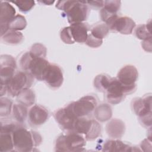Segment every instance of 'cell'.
I'll return each instance as SVG.
<instances>
[{
  "instance_id": "obj_1",
  "label": "cell",
  "mask_w": 152,
  "mask_h": 152,
  "mask_svg": "<svg viewBox=\"0 0 152 152\" xmlns=\"http://www.w3.org/2000/svg\"><path fill=\"white\" fill-rule=\"evenodd\" d=\"M12 135L14 148L18 151H30L34 146L39 145L42 141V137L38 132L29 131L21 126H18Z\"/></svg>"
},
{
  "instance_id": "obj_2",
  "label": "cell",
  "mask_w": 152,
  "mask_h": 152,
  "mask_svg": "<svg viewBox=\"0 0 152 152\" xmlns=\"http://www.w3.org/2000/svg\"><path fill=\"white\" fill-rule=\"evenodd\" d=\"M56 7L65 12L68 21L71 24L83 23L88 15L86 1H61L57 2Z\"/></svg>"
},
{
  "instance_id": "obj_3",
  "label": "cell",
  "mask_w": 152,
  "mask_h": 152,
  "mask_svg": "<svg viewBox=\"0 0 152 152\" xmlns=\"http://www.w3.org/2000/svg\"><path fill=\"white\" fill-rule=\"evenodd\" d=\"M86 145V140L81 134L75 132H68L66 135L59 136L55 142V151H79Z\"/></svg>"
},
{
  "instance_id": "obj_4",
  "label": "cell",
  "mask_w": 152,
  "mask_h": 152,
  "mask_svg": "<svg viewBox=\"0 0 152 152\" xmlns=\"http://www.w3.org/2000/svg\"><path fill=\"white\" fill-rule=\"evenodd\" d=\"M136 89V85L124 86L117 78H111L110 81L105 92L107 101L113 104L119 103L124 99L126 94L133 93Z\"/></svg>"
},
{
  "instance_id": "obj_5",
  "label": "cell",
  "mask_w": 152,
  "mask_h": 152,
  "mask_svg": "<svg viewBox=\"0 0 152 152\" xmlns=\"http://www.w3.org/2000/svg\"><path fill=\"white\" fill-rule=\"evenodd\" d=\"M132 107L135 113L145 126L151 125V97L146 95L142 98H135L132 102Z\"/></svg>"
},
{
  "instance_id": "obj_6",
  "label": "cell",
  "mask_w": 152,
  "mask_h": 152,
  "mask_svg": "<svg viewBox=\"0 0 152 152\" xmlns=\"http://www.w3.org/2000/svg\"><path fill=\"white\" fill-rule=\"evenodd\" d=\"M33 77L27 72L16 73L7 84L8 93L12 97L17 96L24 88L29 87L33 83Z\"/></svg>"
},
{
  "instance_id": "obj_7",
  "label": "cell",
  "mask_w": 152,
  "mask_h": 152,
  "mask_svg": "<svg viewBox=\"0 0 152 152\" xmlns=\"http://www.w3.org/2000/svg\"><path fill=\"white\" fill-rule=\"evenodd\" d=\"M68 106L77 118H83L90 114L96 108L97 100L93 96L87 95L69 103Z\"/></svg>"
},
{
  "instance_id": "obj_8",
  "label": "cell",
  "mask_w": 152,
  "mask_h": 152,
  "mask_svg": "<svg viewBox=\"0 0 152 152\" xmlns=\"http://www.w3.org/2000/svg\"><path fill=\"white\" fill-rule=\"evenodd\" d=\"M105 24L109 30L116 31L124 34H131L135 27V23L131 18L119 17L117 14L109 18Z\"/></svg>"
},
{
  "instance_id": "obj_9",
  "label": "cell",
  "mask_w": 152,
  "mask_h": 152,
  "mask_svg": "<svg viewBox=\"0 0 152 152\" xmlns=\"http://www.w3.org/2000/svg\"><path fill=\"white\" fill-rule=\"evenodd\" d=\"M50 64L43 58L33 57L31 55V58L27 66L26 72L30 73L33 78L38 80L44 81Z\"/></svg>"
},
{
  "instance_id": "obj_10",
  "label": "cell",
  "mask_w": 152,
  "mask_h": 152,
  "mask_svg": "<svg viewBox=\"0 0 152 152\" xmlns=\"http://www.w3.org/2000/svg\"><path fill=\"white\" fill-rule=\"evenodd\" d=\"M54 117L60 127L64 131L68 132L74 131V126L77 118L69 106L61 108L54 113Z\"/></svg>"
},
{
  "instance_id": "obj_11",
  "label": "cell",
  "mask_w": 152,
  "mask_h": 152,
  "mask_svg": "<svg viewBox=\"0 0 152 152\" xmlns=\"http://www.w3.org/2000/svg\"><path fill=\"white\" fill-rule=\"evenodd\" d=\"M0 63L1 84L7 86L9 80L14 75L16 68L15 61L12 56L4 55L1 56Z\"/></svg>"
},
{
  "instance_id": "obj_12",
  "label": "cell",
  "mask_w": 152,
  "mask_h": 152,
  "mask_svg": "<svg viewBox=\"0 0 152 152\" xmlns=\"http://www.w3.org/2000/svg\"><path fill=\"white\" fill-rule=\"evenodd\" d=\"M64 80L61 68L57 65L50 64L44 81L52 88H58L62 85Z\"/></svg>"
},
{
  "instance_id": "obj_13",
  "label": "cell",
  "mask_w": 152,
  "mask_h": 152,
  "mask_svg": "<svg viewBox=\"0 0 152 152\" xmlns=\"http://www.w3.org/2000/svg\"><path fill=\"white\" fill-rule=\"evenodd\" d=\"M15 10L8 2H1V36L8 30V23L15 17Z\"/></svg>"
},
{
  "instance_id": "obj_14",
  "label": "cell",
  "mask_w": 152,
  "mask_h": 152,
  "mask_svg": "<svg viewBox=\"0 0 152 152\" xmlns=\"http://www.w3.org/2000/svg\"><path fill=\"white\" fill-rule=\"evenodd\" d=\"M138 73L137 68L131 65H127L122 67L117 75V79L124 86L136 85Z\"/></svg>"
},
{
  "instance_id": "obj_15",
  "label": "cell",
  "mask_w": 152,
  "mask_h": 152,
  "mask_svg": "<svg viewBox=\"0 0 152 152\" xmlns=\"http://www.w3.org/2000/svg\"><path fill=\"white\" fill-rule=\"evenodd\" d=\"M49 118V112L43 106L34 105L28 112V121L31 125L39 126L46 122Z\"/></svg>"
},
{
  "instance_id": "obj_16",
  "label": "cell",
  "mask_w": 152,
  "mask_h": 152,
  "mask_svg": "<svg viewBox=\"0 0 152 152\" xmlns=\"http://www.w3.org/2000/svg\"><path fill=\"white\" fill-rule=\"evenodd\" d=\"M69 27L74 42L85 43L88 34V25L84 23H78L71 24Z\"/></svg>"
},
{
  "instance_id": "obj_17",
  "label": "cell",
  "mask_w": 152,
  "mask_h": 152,
  "mask_svg": "<svg viewBox=\"0 0 152 152\" xmlns=\"http://www.w3.org/2000/svg\"><path fill=\"white\" fill-rule=\"evenodd\" d=\"M121 7L120 1H104L100 11L101 19L104 23L114 15L117 14Z\"/></svg>"
},
{
  "instance_id": "obj_18",
  "label": "cell",
  "mask_w": 152,
  "mask_h": 152,
  "mask_svg": "<svg viewBox=\"0 0 152 152\" xmlns=\"http://www.w3.org/2000/svg\"><path fill=\"white\" fill-rule=\"evenodd\" d=\"M124 123L118 119H114L109 122L106 125L107 134L114 138H121L125 132Z\"/></svg>"
},
{
  "instance_id": "obj_19",
  "label": "cell",
  "mask_w": 152,
  "mask_h": 152,
  "mask_svg": "<svg viewBox=\"0 0 152 152\" xmlns=\"http://www.w3.org/2000/svg\"><path fill=\"white\" fill-rule=\"evenodd\" d=\"M134 147L124 143L119 140H108L103 145V151H132Z\"/></svg>"
},
{
  "instance_id": "obj_20",
  "label": "cell",
  "mask_w": 152,
  "mask_h": 152,
  "mask_svg": "<svg viewBox=\"0 0 152 152\" xmlns=\"http://www.w3.org/2000/svg\"><path fill=\"white\" fill-rule=\"evenodd\" d=\"M17 100L19 103L26 106H30L35 101L34 93L29 87L24 88L17 96Z\"/></svg>"
},
{
  "instance_id": "obj_21",
  "label": "cell",
  "mask_w": 152,
  "mask_h": 152,
  "mask_svg": "<svg viewBox=\"0 0 152 152\" xmlns=\"http://www.w3.org/2000/svg\"><path fill=\"white\" fill-rule=\"evenodd\" d=\"M93 119H87L84 117L78 118L75 122L74 132L86 135L91 127Z\"/></svg>"
},
{
  "instance_id": "obj_22",
  "label": "cell",
  "mask_w": 152,
  "mask_h": 152,
  "mask_svg": "<svg viewBox=\"0 0 152 152\" xmlns=\"http://www.w3.org/2000/svg\"><path fill=\"white\" fill-rule=\"evenodd\" d=\"M2 40L8 44L17 45L22 42L23 35L18 31L8 30L3 36H1Z\"/></svg>"
},
{
  "instance_id": "obj_23",
  "label": "cell",
  "mask_w": 152,
  "mask_h": 152,
  "mask_svg": "<svg viewBox=\"0 0 152 152\" xmlns=\"http://www.w3.org/2000/svg\"><path fill=\"white\" fill-rule=\"evenodd\" d=\"M14 147L12 133L1 132L0 136V151H10Z\"/></svg>"
},
{
  "instance_id": "obj_24",
  "label": "cell",
  "mask_w": 152,
  "mask_h": 152,
  "mask_svg": "<svg viewBox=\"0 0 152 152\" xmlns=\"http://www.w3.org/2000/svg\"><path fill=\"white\" fill-rule=\"evenodd\" d=\"M112 109L106 104H102L94 110V114L96 118L102 122L109 119L112 116Z\"/></svg>"
},
{
  "instance_id": "obj_25",
  "label": "cell",
  "mask_w": 152,
  "mask_h": 152,
  "mask_svg": "<svg viewBox=\"0 0 152 152\" xmlns=\"http://www.w3.org/2000/svg\"><path fill=\"white\" fill-rule=\"evenodd\" d=\"M12 115L14 118L21 124H23L27 116V106L21 104H15L12 108Z\"/></svg>"
},
{
  "instance_id": "obj_26",
  "label": "cell",
  "mask_w": 152,
  "mask_h": 152,
  "mask_svg": "<svg viewBox=\"0 0 152 152\" xmlns=\"http://www.w3.org/2000/svg\"><path fill=\"white\" fill-rule=\"evenodd\" d=\"M111 77L105 74H100L97 75L94 81V86L95 88L99 91L105 92L110 81Z\"/></svg>"
},
{
  "instance_id": "obj_27",
  "label": "cell",
  "mask_w": 152,
  "mask_h": 152,
  "mask_svg": "<svg viewBox=\"0 0 152 152\" xmlns=\"http://www.w3.org/2000/svg\"><path fill=\"white\" fill-rule=\"evenodd\" d=\"M27 22L24 17L21 15H15L8 23V30H14L16 31L21 30L25 28Z\"/></svg>"
},
{
  "instance_id": "obj_28",
  "label": "cell",
  "mask_w": 152,
  "mask_h": 152,
  "mask_svg": "<svg viewBox=\"0 0 152 152\" xmlns=\"http://www.w3.org/2000/svg\"><path fill=\"white\" fill-rule=\"evenodd\" d=\"M135 34L138 39L143 40L151 39V22L147 24L138 26L135 30Z\"/></svg>"
},
{
  "instance_id": "obj_29",
  "label": "cell",
  "mask_w": 152,
  "mask_h": 152,
  "mask_svg": "<svg viewBox=\"0 0 152 152\" xmlns=\"http://www.w3.org/2000/svg\"><path fill=\"white\" fill-rule=\"evenodd\" d=\"M109 29L105 23L99 24L94 26L91 29L90 34L97 39H102L106 36L109 33Z\"/></svg>"
},
{
  "instance_id": "obj_30",
  "label": "cell",
  "mask_w": 152,
  "mask_h": 152,
  "mask_svg": "<svg viewBox=\"0 0 152 152\" xmlns=\"http://www.w3.org/2000/svg\"><path fill=\"white\" fill-rule=\"evenodd\" d=\"M29 53L33 57L45 58L46 55V49L44 45L36 43L31 46Z\"/></svg>"
},
{
  "instance_id": "obj_31",
  "label": "cell",
  "mask_w": 152,
  "mask_h": 152,
  "mask_svg": "<svg viewBox=\"0 0 152 152\" xmlns=\"http://www.w3.org/2000/svg\"><path fill=\"white\" fill-rule=\"evenodd\" d=\"M101 128L100 124L95 120L93 119L91 127L88 133L86 135V139L88 141H91L96 139L100 134Z\"/></svg>"
},
{
  "instance_id": "obj_32",
  "label": "cell",
  "mask_w": 152,
  "mask_h": 152,
  "mask_svg": "<svg viewBox=\"0 0 152 152\" xmlns=\"http://www.w3.org/2000/svg\"><path fill=\"white\" fill-rule=\"evenodd\" d=\"M12 102L10 99L4 97L1 99V110L0 113L1 116H6L10 115L11 110Z\"/></svg>"
},
{
  "instance_id": "obj_33",
  "label": "cell",
  "mask_w": 152,
  "mask_h": 152,
  "mask_svg": "<svg viewBox=\"0 0 152 152\" xmlns=\"http://www.w3.org/2000/svg\"><path fill=\"white\" fill-rule=\"evenodd\" d=\"M11 2L15 4L22 12H27L30 11L35 5L34 1H12Z\"/></svg>"
},
{
  "instance_id": "obj_34",
  "label": "cell",
  "mask_w": 152,
  "mask_h": 152,
  "mask_svg": "<svg viewBox=\"0 0 152 152\" xmlns=\"http://www.w3.org/2000/svg\"><path fill=\"white\" fill-rule=\"evenodd\" d=\"M60 37L61 40L66 44H73L74 43H75L72 36L69 26L64 27L61 31Z\"/></svg>"
},
{
  "instance_id": "obj_35",
  "label": "cell",
  "mask_w": 152,
  "mask_h": 152,
  "mask_svg": "<svg viewBox=\"0 0 152 152\" xmlns=\"http://www.w3.org/2000/svg\"><path fill=\"white\" fill-rule=\"evenodd\" d=\"M87 45L91 48H98L103 43V40L99 39L92 36L90 33L88 34L87 39L85 42Z\"/></svg>"
},
{
  "instance_id": "obj_36",
  "label": "cell",
  "mask_w": 152,
  "mask_h": 152,
  "mask_svg": "<svg viewBox=\"0 0 152 152\" xmlns=\"http://www.w3.org/2000/svg\"><path fill=\"white\" fill-rule=\"evenodd\" d=\"M151 39L145 40L142 42V47L145 51L151 50Z\"/></svg>"
},
{
  "instance_id": "obj_37",
  "label": "cell",
  "mask_w": 152,
  "mask_h": 152,
  "mask_svg": "<svg viewBox=\"0 0 152 152\" xmlns=\"http://www.w3.org/2000/svg\"><path fill=\"white\" fill-rule=\"evenodd\" d=\"M86 3L89 4L92 7L95 8H100L103 6L104 1H86Z\"/></svg>"
},
{
  "instance_id": "obj_38",
  "label": "cell",
  "mask_w": 152,
  "mask_h": 152,
  "mask_svg": "<svg viewBox=\"0 0 152 152\" xmlns=\"http://www.w3.org/2000/svg\"><path fill=\"white\" fill-rule=\"evenodd\" d=\"M39 2L41 3H43L46 5H51L55 2V1H39Z\"/></svg>"
}]
</instances>
